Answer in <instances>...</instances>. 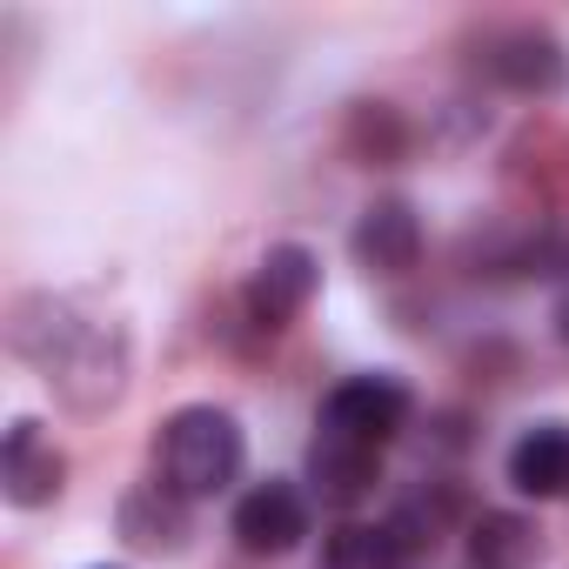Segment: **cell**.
<instances>
[{"mask_svg": "<svg viewBox=\"0 0 569 569\" xmlns=\"http://www.w3.org/2000/svg\"><path fill=\"white\" fill-rule=\"evenodd\" d=\"M8 342L74 409H108L121 396V382H128V336L108 329V322L74 316L54 296H21L14 302V322H8Z\"/></svg>", "mask_w": 569, "mask_h": 569, "instance_id": "6da1fadb", "label": "cell"}, {"mask_svg": "<svg viewBox=\"0 0 569 569\" xmlns=\"http://www.w3.org/2000/svg\"><path fill=\"white\" fill-rule=\"evenodd\" d=\"M241 456H248V436L228 409L214 402H188L161 422L154 436V469L161 482L181 496V502H201V496H221L234 476H241Z\"/></svg>", "mask_w": 569, "mask_h": 569, "instance_id": "7a4b0ae2", "label": "cell"}, {"mask_svg": "<svg viewBox=\"0 0 569 569\" xmlns=\"http://www.w3.org/2000/svg\"><path fill=\"white\" fill-rule=\"evenodd\" d=\"M416 416V389L389 369H369V376H349L322 396V429L349 436V442H369V449H389Z\"/></svg>", "mask_w": 569, "mask_h": 569, "instance_id": "3957f363", "label": "cell"}, {"mask_svg": "<svg viewBox=\"0 0 569 569\" xmlns=\"http://www.w3.org/2000/svg\"><path fill=\"white\" fill-rule=\"evenodd\" d=\"M316 289H322V261H316V248H302V241H274V248L254 261V274H248L241 309H248V322H254L261 336H274V329H289V322L316 302Z\"/></svg>", "mask_w": 569, "mask_h": 569, "instance_id": "277c9868", "label": "cell"}, {"mask_svg": "<svg viewBox=\"0 0 569 569\" xmlns=\"http://www.w3.org/2000/svg\"><path fill=\"white\" fill-rule=\"evenodd\" d=\"M482 74L502 81L509 94H562L569 81V54L549 28L536 21H516V28H496L489 48H482Z\"/></svg>", "mask_w": 569, "mask_h": 569, "instance_id": "5b68a950", "label": "cell"}, {"mask_svg": "<svg viewBox=\"0 0 569 569\" xmlns=\"http://www.w3.org/2000/svg\"><path fill=\"white\" fill-rule=\"evenodd\" d=\"M0 489H8L14 509H48L68 489V456L34 416H14L8 436H0Z\"/></svg>", "mask_w": 569, "mask_h": 569, "instance_id": "8992f818", "label": "cell"}, {"mask_svg": "<svg viewBox=\"0 0 569 569\" xmlns=\"http://www.w3.org/2000/svg\"><path fill=\"white\" fill-rule=\"evenodd\" d=\"M356 261L382 281H402L416 261H422V221L402 194H376L362 214H356V234H349Z\"/></svg>", "mask_w": 569, "mask_h": 569, "instance_id": "52a82bcc", "label": "cell"}, {"mask_svg": "<svg viewBox=\"0 0 569 569\" xmlns=\"http://www.w3.org/2000/svg\"><path fill=\"white\" fill-rule=\"evenodd\" d=\"M302 536H309V502L296 482L268 476L234 502V542L248 556H289V549H302Z\"/></svg>", "mask_w": 569, "mask_h": 569, "instance_id": "ba28073f", "label": "cell"}, {"mask_svg": "<svg viewBox=\"0 0 569 569\" xmlns=\"http://www.w3.org/2000/svg\"><path fill=\"white\" fill-rule=\"evenodd\" d=\"M114 529H121V542L141 549V556H181L188 536H194L188 502H181L168 482H141V489H128L121 509H114Z\"/></svg>", "mask_w": 569, "mask_h": 569, "instance_id": "9c48e42d", "label": "cell"}, {"mask_svg": "<svg viewBox=\"0 0 569 569\" xmlns=\"http://www.w3.org/2000/svg\"><path fill=\"white\" fill-rule=\"evenodd\" d=\"M309 482H316V496H322V502L356 509V502H369V496H376V482H382V449H369V442H349V436L322 429V436L309 442Z\"/></svg>", "mask_w": 569, "mask_h": 569, "instance_id": "30bf717a", "label": "cell"}, {"mask_svg": "<svg viewBox=\"0 0 569 569\" xmlns=\"http://www.w3.org/2000/svg\"><path fill=\"white\" fill-rule=\"evenodd\" d=\"M422 556L429 542L402 516H382V522H342L322 549V569H416Z\"/></svg>", "mask_w": 569, "mask_h": 569, "instance_id": "8fae6325", "label": "cell"}, {"mask_svg": "<svg viewBox=\"0 0 569 569\" xmlns=\"http://www.w3.org/2000/svg\"><path fill=\"white\" fill-rule=\"evenodd\" d=\"M509 489L516 496H569V422H536L509 449Z\"/></svg>", "mask_w": 569, "mask_h": 569, "instance_id": "7c38bea8", "label": "cell"}, {"mask_svg": "<svg viewBox=\"0 0 569 569\" xmlns=\"http://www.w3.org/2000/svg\"><path fill=\"white\" fill-rule=\"evenodd\" d=\"M342 148L362 161V168H402L409 148H416V128L396 101H356L349 121H342Z\"/></svg>", "mask_w": 569, "mask_h": 569, "instance_id": "4fadbf2b", "label": "cell"}, {"mask_svg": "<svg viewBox=\"0 0 569 569\" xmlns=\"http://www.w3.org/2000/svg\"><path fill=\"white\" fill-rule=\"evenodd\" d=\"M536 562V522L516 509H482L469 522V569H529Z\"/></svg>", "mask_w": 569, "mask_h": 569, "instance_id": "5bb4252c", "label": "cell"}, {"mask_svg": "<svg viewBox=\"0 0 569 569\" xmlns=\"http://www.w3.org/2000/svg\"><path fill=\"white\" fill-rule=\"evenodd\" d=\"M516 274H569V221L562 228H542V234H529L522 248H516V261H509Z\"/></svg>", "mask_w": 569, "mask_h": 569, "instance_id": "9a60e30c", "label": "cell"}, {"mask_svg": "<svg viewBox=\"0 0 569 569\" xmlns=\"http://www.w3.org/2000/svg\"><path fill=\"white\" fill-rule=\"evenodd\" d=\"M549 322H556V336H562V349H569V289L556 296V309H549Z\"/></svg>", "mask_w": 569, "mask_h": 569, "instance_id": "2e32d148", "label": "cell"}, {"mask_svg": "<svg viewBox=\"0 0 569 569\" xmlns=\"http://www.w3.org/2000/svg\"><path fill=\"white\" fill-rule=\"evenodd\" d=\"M101 569H114V562H101Z\"/></svg>", "mask_w": 569, "mask_h": 569, "instance_id": "e0dca14e", "label": "cell"}]
</instances>
